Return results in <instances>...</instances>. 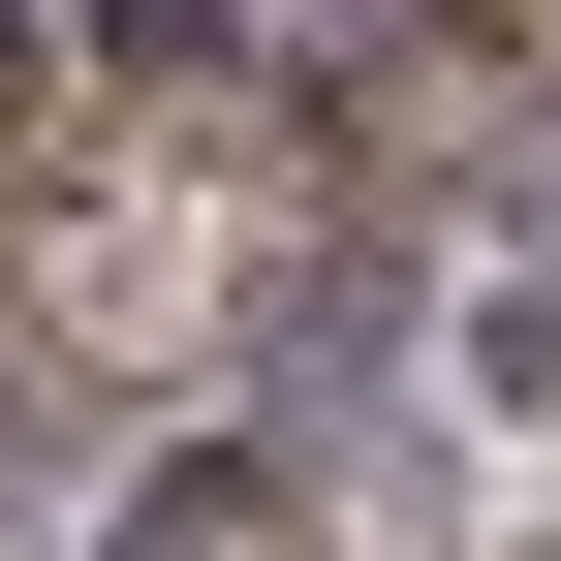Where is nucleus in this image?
Instances as JSON below:
<instances>
[{
	"instance_id": "f257e3e1",
	"label": "nucleus",
	"mask_w": 561,
	"mask_h": 561,
	"mask_svg": "<svg viewBox=\"0 0 561 561\" xmlns=\"http://www.w3.org/2000/svg\"><path fill=\"white\" fill-rule=\"evenodd\" d=\"M62 32H94V62H219V0H62Z\"/></svg>"
},
{
	"instance_id": "f03ea898",
	"label": "nucleus",
	"mask_w": 561,
	"mask_h": 561,
	"mask_svg": "<svg viewBox=\"0 0 561 561\" xmlns=\"http://www.w3.org/2000/svg\"><path fill=\"white\" fill-rule=\"evenodd\" d=\"M0 62H32V0H0Z\"/></svg>"
}]
</instances>
